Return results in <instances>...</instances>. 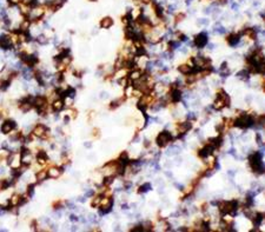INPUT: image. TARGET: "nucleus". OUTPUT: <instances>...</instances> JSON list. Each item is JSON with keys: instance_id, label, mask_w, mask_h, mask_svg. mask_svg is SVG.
<instances>
[{"instance_id": "1", "label": "nucleus", "mask_w": 265, "mask_h": 232, "mask_svg": "<svg viewBox=\"0 0 265 232\" xmlns=\"http://www.w3.org/2000/svg\"><path fill=\"white\" fill-rule=\"evenodd\" d=\"M249 162H250V165L253 171L258 172V173H263V163H262V153L260 152L252 153L249 158Z\"/></svg>"}, {"instance_id": "2", "label": "nucleus", "mask_w": 265, "mask_h": 232, "mask_svg": "<svg viewBox=\"0 0 265 232\" xmlns=\"http://www.w3.org/2000/svg\"><path fill=\"white\" fill-rule=\"evenodd\" d=\"M0 48L2 51H11L14 48V43L12 40V35L6 33L0 35Z\"/></svg>"}, {"instance_id": "3", "label": "nucleus", "mask_w": 265, "mask_h": 232, "mask_svg": "<svg viewBox=\"0 0 265 232\" xmlns=\"http://www.w3.org/2000/svg\"><path fill=\"white\" fill-rule=\"evenodd\" d=\"M15 129H17V123L13 119H6V120L2 122L1 126H0V132L2 134H10Z\"/></svg>"}, {"instance_id": "4", "label": "nucleus", "mask_w": 265, "mask_h": 232, "mask_svg": "<svg viewBox=\"0 0 265 232\" xmlns=\"http://www.w3.org/2000/svg\"><path fill=\"white\" fill-rule=\"evenodd\" d=\"M171 139H172V137H171L170 132L163 131L161 133H159L158 137H157V144H158V146H160V147H165V146L171 142Z\"/></svg>"}, {"instance_id": "5", "label": "nucleus", "mask_w": 265, "mask_h": 232, "mask_svg": "<svg viewBox=\"0 0 265 232\" xmlns=\"http://www.w3.org/2000/svg\"><path fill=\"white\" fill-rule=\"evenodd\" d=\"M209 43V39H207V34L205 32H201L198 35H196L194 38V45L198 47V48H203L205 47Z\"/></svg>"}, {"instance_id": "6", "label": "nucleus", "mask_w": 265, "mask_h": 232, "mask_svg": "<svg viewBox=\"0 0 265 232\" xmlns=\"http://www.w3.org/2000/svg\"><path fill=\"white\" fill-rule=\"evenodd\" d=\"M46 130H47L46 125H44V124H37V125L33 127V130H32L31 133L35 137V138L42 139L44 136H45V133H46Z\"/></svg>"}, {"instance_id": "7", "label": "nucleus", "mask_w": 265, "mask_h": 232, "mask_svg": "<svg viewBox=\"0 0 265 232\" xmlns=\"http://www.w3.org/2000/svg\"><path fill=\"white\" fill-rule=\"evenodd\" d=\"M48 105V100L46 96H42V94H38V96H34V101H33V107L35 109H40L44 106H47Z\"/></svg>"}, {"instance_id": "8", "label": "nucleus", "mask_w": 265, "mask_h": 232, "mask_svg": "<svg viewBox=\"0 0 265 232\" xmlns=\"http://www.w3.org/2000/svg\"><path fill=\"white\" fill-rule=\"evenodd\" d=\"M64 172V167L60 166H51L50 168H47V173H48V178L52 179H57L59 178Z\"/></svg>"}, {"instance_id": "9", "label": "nucleus", "mask_w": 265, "mask_h": 232, "mask_svg": "<svg viewBox=\"0 0 265 232\" xmlns=\"http://www.w3.org/2000/svg\"><path fill=\"white\" fill-rule=\"evenodd\" d=\"M51 109H52L53 113H59L65 109V105H64L63 98H58V99H54L51 104Z\"/></svg>"}, {"instance_id": "10", "label": "nucleus", "mask_w": 265, "mask_h": 232, "mask_svg": "<svg viewBox=\"0 0 265 232\" xmlns=\"http://www.w3.org/2000/svg\"><path fill=\"white\" fill-rule=\"evenodd\" d=\"M214 151V147L210 145V144H207V145H205L203 149L199 150V152H198V155L200 158H207V157H210L212 155V152Z\"/></svg>"}, {"instance_id": "11", "label": "nucleus", "mask_w": 265, "mask_h": 232, "mask_svg": "<svg viewBox=\"0 0 265 232\" xmlns=\"http://www.w3.org/2000/svg\"><path fill=\"white\" fill-rule=\"evenodd\" d=\"M35 159H37V163H38L39 165L45 166L46 164H47V160H48V155H47V152H45L44 150H41V151H38V153H37V157H35Z\"/></svg>"}, {"instance_id": "12", "label": "nucleus", "mask_w": 265, "mask_h": 232, "mask_svg": "<svg viewBox=\"0 0 265 232\" xmlns=\"http://www.w3.org/2000/svg\"><path fill=\"white\" fill-rule=\"evenodd\" d=\"M18 106H19V110L21 112H24V113H27L28 111H31L33 109V105H32L30 101H27L26 99H24V98H21L20 101H19V104H18Z\"/></svg>"}, {"instance_id": "13", "label": "nucleus", "mask_w": 265, "mask_h": 232, "mask_svg": "<svg viewBox=\"0 0 265 232\" xmlns=\"http://www.w3.org/2000/svg\"><path fill=\"white\" fill-rule=\"evenodd\" d=\"M21 203V194L20 193H13L8 198V205L10 206H20Z\"/></svg>"}, {"instance_id": "14", "label": "nucleus", "mask_w": 265, "mask_h": 232, "mask_svg": "<svg viewBox=\"0 0 265 232\" xmlns=\"http://www.w3.org/2000/svg\"><path fill=\"white\" fill-rule=\"evenodd\" d=\"M113 19L111 18V17H105V18H103L101 20H100V27L101 28H104V30H108V28H111L112 26H113Z\"/></svg>"}, {"instance_id": "15", "label": "nucleus", "mask_w": 265, "mask_h": 232, "mask_svg": "<svg viewBox=\"0 0 265 232\" xmlns=\"http://www.w3.org/2000/svg\"><path fill=\"white\" fill-rule=\"evenodd\" d=\"M34 177H35V180H37L38 183H42V181H45V180L48 178L47 170H39V171H37Z\"/></svg>"}, {"instance_id": "16", "label": "nucleus", "mask_w": 265, "mask_h": 232, "mask_svg": "<svg viewBox=\"0 0 265 232\" xmlns=\"http://www.w3.org/2000/svg\"><path fill=\"white\" fill-rule=\"evenodd\" d=\"M181 97H183V93H181V91H179V89H172L171 93H170V99L173 103L181 100Z\"/></svg>"}, {"instance_id": "17", "label": "nucleus", "mask_w": 265, "mask_h": 232, "mask_svg": "<svg viewBox=\"0 0 265 232\" xmlns=\"http://www.w3.org/2000/svg\"><path fill=\"white\" fill-rule=\"evenodd\" d=\"M21 155V164H24V165H27L30 166L33 163V160H34V158H33V155H32V152H28V153H24V155Z\"/></svg>"}, {"instance_id": "18", "label": "nucleus", "mask_w": 265, "mask_h": 232, "mask_svg": "<svg viewBox=\"0 0 265 232\" xmlns=\"http://www.w3.org/2000/svg\"><path fill=\"white\" fill-rule=\"evenodd\" d=\"M239 41H240V34L231 33L227 37V43L230 46H236L239 44Z\"/></svg>"}, {"instance_id": "19", "label": "nucleus", "mask_w": 265, "mask_h": 232, "mask_svg": "<svg viewBox=\"0 0 265 232\" xmlns=\"http://www.w3.org/2000/svg\"><path fill=\"white\" fill-rule=\"evenodd\" d=\"M141 74H143V71H140V70H138V68H134V70H132V71L127 74V77H128L130 80L136 81V80H138V79H140Z\"/></svg>"}, {"instance_id": "20", "label": "nucleus", "mask_w": 265, "mask_h": 232, "mask_svg": "<svg viewBox=\"0 0 265 232\" xmlns=\"http://www.w3.org/2000/svg\"><path fill=\"white\" fill-rule=\"evenodd\" d=\"M191 127H192V124H191L190 122H189V123H181V124H179V125H178L177 130H178V132H179L180 134H185V133L190 130Z\"/></svg>"}, {"instance_id": "21", "label": "nucleus", "mask_w": 265, "mask_h": 232, "mask_svg": "<svg viewBox=\"0 0 265 232\" xmlns=\"http://www.w3.org/2000/svg\"><path fill=\"white\" fill-rule=\"evenodd\" d=\"M101 198H103V193H98V194H94L93 197H92V201H91V206L92 207H99V205H100V201H101Z\"/></svg>"}, {"instance_id": "22", "label": "nucleus", "mask_w": 265, "mask_h": 232, "mask_svg": "<svg viewBox=\"0 0 265 232\" xmlns=\"http://www.w3.org/2000/svg\"><path fill=\"white\" fill-rule=\"evenodd\" d=\"M35 43L38 45H47L48 44V38H47V35H45V34H39V35H37L35 37Z\"/></svg>"}, {"instance_id": "23", "label": "nucleus", "mask_w": 265, "mask_h": 232, "mask_svg": "<svg viewBox=\"0 0 265 232\" xmlns=\"http://www.w3.org/2000/svg\"><path fill=\"white\" fill-rule=\"evenodd\" d=\"M178 71H179L180 73H183V74H190L193 71V67L189 66V65H180L178 67Z\"/></svg>"}, {"instance_id": "24", "label": "nucleus", "mask_w": 265, "mask_h": 232, "mask_svg": "<svg viewBox=\"0 0 265 232\" xmlns=\"http://www.w3.org/2000/svg\"><path fill=\"white\" fill-rule=\"evenodd\" d=\"M63 101H64V105L66 106V109H71V107H73L74 98H71V97H64Z\"/></svg>"}, {"instance_id": "25", "label": "nucleus", "mask_w": 265, "mask_h": 232, "mask_svg": "<svg viewBox=\"0 0 265 232\" xmlns=\"http://www.w3.org/2000/svg\"><path fill=\"white\" fill-rule=\"evenodd\" d=\"M153 7H154V12H156V14H157V17L158 18H163V15H164V11H163V7L158 5V4H153Z\"/></svg>"}, {"instance_id": "26", "label": "nucleus", "mask_w": 265, "mask_h": 232, "mask_svg": "<svg viewBox=\"0 0 265 232\" xmlns=\"http://www.w3.org/2000/svg\"><path fill=\"white\" fill-rule=\"evenodd\" d=\"M148 190H151V184H150V183H145V184H143L141 186H139L138 192H139V193H145V192H147Z\"/></svg>"}, {"instance_id": "27", "label": "nucleus", "mask_w": 265, "mask_h": 232, "mask_svg": "<svg viewBox=\"0 0 265 232\" xmlns=\"http://www.w3.org/2000/svg\"><path fill=\"white\" fill-rule=\"evenodd\" d=\"M34 188H35V184H28L26 188V193L30 196V198L33 197V194H34Z\"/></svg>"}, {"instance_id": "28", "label": "nucleus", "mask_w": 265, "mask_h": 232, "mask_svg": "<svg viewBox=\"0 0 265 232\" xmlns=\"http://www.w3.org/2000/svg\"><path fill=\"white\" fill-rule=\"evenodd\" d=\"M237 77L238 78H240V79H247V77H249V71H245V70H243V71H240L238 74H237Z\"/></svg>"}, {"instance_id": "29", "label": "nucleus", "mask_w": 265, "mask_h": 232, "mask_svg": "<svg viewBox=\"0 0 265 232\" xmlns=\"http://www.w3.org/2000/svg\"><path fill=\"white\" fill-rule=\"evenodd\" d=\"M8 6L11 7H15V6H19V4L21 2V0H6Z\"/></svg>"}, {"instance_id": "30", "label": "nucleus", "mask_w": 265, "mask_h": 232, "mask_svg": "<svg viewBox=\"0 0 265 232\" xmlns=\"http://www.w3.org/2000/svg\"><path fill=\"white\" fill-rule=\"evenodd\" d=\"M95 194V190H92V188H88L86 192H85V198H90V197H93Z\"/></svg>"}, {"instance_id": "31", "label": "nucleus", "mask_w": 265, "mask_h": 232, "mask_svg": "<svg viewBox=\"0 0 265 232\" xmlns=\"http://www.w3.org/2000/svg\"><path fill=\"white\" fill-rule=\"evenodd\" d=\"M70 221H72V223H77V221H80V218H79L77 214H71V216H70Z\"/></svg>"}, {"instance_id": "32", "label": "nucleus", "mask_w": 265, "mask_h": 232, "mask_svg": "<svg viewBox=\"0 0 265 232\" xmlns=\"http://www.w3.org/2000/svg\"><path fill=\"white\" fill-rule=\"evenodd\" d=\"M186 118H187L189 120H193V119H196V113H193V112H189V113L186 114Z\"/></svg>"}, {"instance_id": "33", "label": "nucleus", "mask_w": 265, "mask_h": 232, "mask_svg": "<svg viewBox=\"0 0 265 232\" xmlns=\"http://www.w3.org/2000/svg\"><path fill=\"white\" fill-rule=\"evenodd\" d=\"M185 18V14L184 13H180V14H178L177 17H176V21L178 22V21H181V19H184Z\"/></svg>"}, {"instance_id": "34", "label": "nucleus", "mask_w": 265, "mask_h": 232, "mask_svg": "<svg viewBox=\"0 0 265 232\" xmlns=\"http://www.w3.org/2000/svg\"><path fill=\"white\" fill-rule=\"evenodd\" d=\"M92 133H93V137H94V138H99V137H100V131H99L98 129H94Z\"/></svg>"}, {"instance_id": "35", "label": "nucleus", "mask_w": 265, "mask_h": 232, "mask_svg": "<svg viewBox=\"0 0 265 232\" xmlns=\"http://www.w3.org/2000/svg\"><path fill=\"white\" fill-rule=\"evenodd\" d=\"M213 172H214L213 170H209V172H206V173H205V176H206V177H210V176H212V175H213Z\"/></svg>"}, {"instance_id": "36", "label": "nucleus", "mask_w": 265, "mask_h": 232, "mask_svg": "<svg viewBox=\"0 0 265 232\" xmlns=\"http://www.w3.org/2000/svg\"><path fill=\"white\" fill-rule=\"evenodd\" d=\"M121 209H123V210H128V205H127V204H125V203H124V204H121Z\"/></svg>"}, {"instance_id": "37", "label": "nucleus", "mask_w": 265, "mask_h": 232, "mask_svg": "<svg viewBox=\"0 0 265 232\" xmlns=\"http://www.w3.org/2000/svg\"><path fill=\"white\" fill-rule=\"evenodd\" d=\"M144 146H145V147H148V146H150V142H148V140H145V143H144Z\"/></svg>"}, {"instance_id": "38", "label": "nucleus", "mask_w": 265, "mask_h": 232, "mask_svg": "<svg viewBox=\"0 0 265 232\" xmlns=\"http://www.w3.org/2000/svg\"><path fill=\"white\" fill-rule=\"evenodd\" d=\"M85 146H86V147H88V149H90V147H91V146H92V145H91V143H90V142H87V143H85Z\"/></svg>"}, {"instance_id": "39", "label": "nucleus", "mask_w": 265, "mask_h": 232, "mask_svg": "<svg viewBox=\"0 0 265 232\" xmlns=\"http://www.w3.org/2000/svg\"><path fill=\"white\" fill-rule=\"evenodd\" d=\"M213 47H214V45H212V44L209 45V50H213Z\"/></svg>"}, {"instance_id": "40", "label": "nucleus", "mask_w": 265, "mask_h": 232, "mask_svg": "<svg viewBox=\"0 0 265 232\" xmlns=\"http://www.w3.org/2000/svg\"><path fill=\"white\" fill-rule=\"evenodd\" d=\"M88 1H97V0H88Z\"/></svg>"}, {"instance_id": "41", "label": "nucleus", "mask_w": 265, "mask_h": 232, "mask_svg": "<svg viewBox=\"0 0 265 232\" xmlns=\"http://www.w3.org/2000/svg\"><path fill=\"white\" fill-rule=\"evenodd\" d=\"M190 1H191V0H187V4H189V2H190Z\"/></svg>"}]
</instances>
